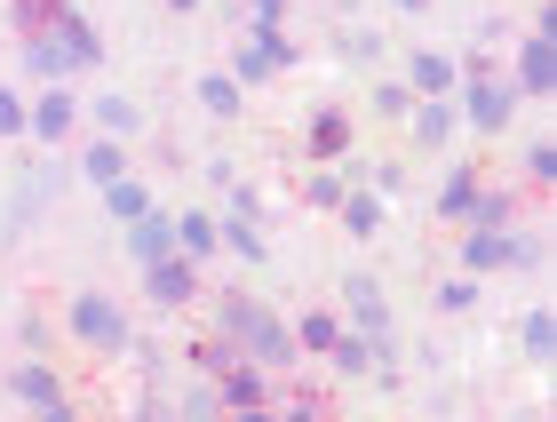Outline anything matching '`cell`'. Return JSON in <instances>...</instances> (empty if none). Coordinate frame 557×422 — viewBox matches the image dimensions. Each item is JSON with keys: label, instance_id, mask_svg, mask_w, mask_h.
<instances>
[{"label": "cell", "instance_id": "cell-1", "mask_svg": "<svg viewBox=\"0 0 557 422\" xmlns=\"http://www.w3.org/2000/svg\"><path fill=\"white\" fill-rule=\"evenodd\" d=\"M215 335H232V351H239V359H256L263 375L295 367V335L278 327V319L256 303V295H223V303H215Z\"/></svg>", "mask_w": 557, "mask_h": 422}, {"label": "cell", "instance_id": "cell-2", "mask_svg": "<svg viewBox=\"0 0 557 422\" xmlns=\"http://www.w3.org/2000/svg\"><path fill=\"white\" fill-rule=\"evenodd\" d=\"M72 335L88 343V351H136L128 319H120L112 295H72Z\"/></svg>", "mask_w": 557, "mask_h": 422}, {"label": "cell", "instance_id": "cell-3", "mask_svg": "<svg viewBox=\"0 0 557 422\" xmlns=\"http://www.w3.org/2000/svg\"><path fill=\"white\" fill-rule=\"evenodd\" d=\"M295 64V40L278 33V24H263V33H247L232 48V80H271V72H287Z\"/></svg>", "mask_w": 557, "mask_h": 422}, {"label": "cell", "instance_id": "cell-4", "mask_svg": "<svg viewBox=\"0 0 557 422\" xmlns=\"http://www.w3.org/2000/svg\"><path fill=\"white\" fill-rule=\"evenodd\" d=\"M510 112H518V88L486 80V64H478V80L462 88V120H470L478 136H494V128H510Z\"/></svg>", "mask_w": 557, "mask_h": 422}, {"label": "cell", "instance_id": "cell-5", "mask_svg": "<svg viewBox=\"0 0 557 422\" xmlns=\"http://www.w3.org/2000/svg\"><path fill=\"white\" fill-rule=\"evenodd\" d=\"M144 295H151L160 311L191 303V295H199V263H191V256H160V263H144Z\"/></svg>", "mask_w": 557, "mask_h": 422}, {"label": "cell", "instance_id": "cell-6", "mask_svg": "<svg viewBox=\"0 0 557 422\" xmlns=\"http://www.w3.org/2000/svg\"><path fill=\"white\" fill-rule=\"evenodd\" d=\"M40 24H48V33H57V40H64L72 72H81V64H104V40H96V24H88L81 9H64V0H57V9H48ZM40 24H33V33H40Z\"/></svg>", "mask_w": 557, "mask_h": 422}, {"label": "cell", "instance_id": "cell-7", "mask_svg": "<svg viewBox=\"0 0 557 422\" xmlns=\"http://www.w3.org/2000/svg\"><path fill=\"white\" fill-rule=\"evenodd\" d=\"M518 96H557V24H542L518 48Z\"/></svg>", "mask_w": 557, "mask_h": 422}, {"label": "cell", "instance_id": "cell-8", "mask_svg": "<svg viewBox=\"0 0 557 422\" xmlns=\"http://www.w3.org/2000/svg\"><path fill=\"white\" fill-rule=\"evenodd\" d=\"M9 399L40 407L48 422H64V383H57V367H48V359H24V367H16V375H9Z\"/></svg>", "mask_w": 557, "mask_h": 422}, {"label": "cell", "instance_id": "cell-9", "mask_svg": "<svg viewBox=\"0 0 557 422\" xmlns=\"http://www.w3.org/2000/svg\"><path fill=\"white\" fill-rule=\"evenodd\" d=\"M72 112H81V104H72L57 80H48V88H40V104H24V128H33L40 144H64V136H72Z\"/></svg>", "mask_w": 557, "mask_h": 422}, {"label": "cell", "instance_id": "cell-10", "mask_svg": "<svg viewBox=\"0 0 557 422\" xmlns=\"http://www.w3.org/2000/svg\"><path fill=\"white\" fill-rule=\"evenodd\" d=\"M128 256H136V263L175 256V215H168V208H144V215L128 223Z\"/></svg>", "mask_w": 557, "mask_h": 422}, {"label": "cell", "instance_id": "cell-11", "mask_svg": "<svg viewBox=\"0 0 557 422\" xmlns=\"http://www.w3.org/2000/svg\"><path fill=\"white\" fill-rule=\"evenodd\" d=\"M16 64L33 72L40 88H48V80H64V72H72V57H64V40L48 33V24H40V33H24V48H16Z\"/></svg>", "mask_w": 557, "mask_h": 422}, {"label": "cell", "instance_id": "cell-12", "mask_svg": "<svg viewBox=\"0 0 557 422\" xmlns=\"http://www.w3.org/2000/svg\"><path fill=\"white\" fill-rule=\"evenodd\" d=\"M343 295H350V319H359V335L391 343V303H383V287H374V280H350Z\"/></svg>", "mask_w": 557, "mask_h": 422}, {"label": "cell", "instance_id": "cell-13", "mask_svg": "<svg viewBox=\"0 0 557 422\" xmlns=\"http://www.w3.org/2000/svg\"><path fill=\"white\" fill-rule=\"evenodd\" d=\"M215 399L223 407H263V367L256 359H232V367H223V383H215Z\"/></svg>", "mask_w": 557, "mask_h": 422}, {"label": "cell", "instance_id": "cell-14", "mask_svg": "<svg viewBox=\"0 0 557 422\" xmlns=\"http://www.w3.org/2000/svg\"><path fill=\"white\" fill-rule=\"evenodd\" d=\"M215 247H239V256H247V263H263V223H256V215H247V208H232V215H223V223H215Z\"/></svg>", "mask_w": 557, "mask_h": 422}, {"label": "cell", "instance_id": "cell-15", "mask_svg": "<svg viewBox=\"0 0 557 422\" xmlns=\"http://www.w3.org/2000/svg\"><path fill=\"white\" fill-rule=\"evenodd\" d=\"M462 263H470V271H502V263H510V232H486V223H470Z\"/></svg>", "mask_w": 557, "mask_h": 422}, {"label": "cell", "instance_id": "cell-16", "mask_svg": "<svg viewBox=\"0 0 557 422\" xmlns=\"http://www.w3.org/2000/svg\"><path fill=\"white\" fill-rule=\"evenodd\" d=\"M96 191H104V215H112V223H136V215L151 208V191H144L136 176H112V184H96Z\"/></svg>", "mask_w": 557, "mask_h": 422}, {"label": "cell", "instance_id": "cell-17", "mask_svg": "<svg viewBox=\"0 0 557 422\" xmlns=\"http://www.w3.org/2000/svg\"><path fill=\"white\" fill-rule=\"evenodd\" d=\"M407 120H414V136H422V152H438V144L454 136V112L438 104V96H422V104H407Z\"/></svg>", "mask_w": 557, "mask_h": 422}, {"label": "cell", "instance_id": "cell-18", "mask_svg": "<svg viewBox=\"0 0 557 422\" xmlns=\"http://www.w3.org/2000/svg\"><path fill=\"white\" fill-rule=\"evenodd\" d=\"M518 343H525V359H534V367H549V359H557V319H549V311H525Z\"/></svg>", "mask_w": 557, "mask_h": 422}, {"label": "cell", "instance_id": "cell-19", "mask_svg": "<svg viewBox=\"0 0 557 422\" xmlns=\"http://www.w3.org/2000/svg\"><path fill=\"white\" fill-rule=\"evenodd\" d=\"M175 256H215V215H175Z\"/></svg>", "mask_w": 557, "mask_h": 422}, {"label": "cell", "instance_id": "cell-20", "mask_svg": "<svg viewBox=\"0 0 557 422\" xmlns=\"http://www.w3.org/2000/svg\"><path fill=\"white\" fill-rule=\"evenodd\" d=\"M407 80H414V96H446V88H454V64H446V57H430V48H414Z\"/></svg>", "mask_w": 557, "mask_h": 422}, {"label": "cell", "instance_id": "cell-21", "mask_svg": "<svg viewBox=\"0 0 557 422\" xmlns=\"http://www.w3.org/2000/svg\"><path fill=\"white\" fill-rule=\"evenodd\" d=\"M335 208H343V232H359V239L383 232V200H374V191H343Z\"/></svg>", "mask_w": 557, "mask_h": 422}, {"label": "cell", "instance_id": "cell-22", "mask_svg": "<svg viewBox=\"0 0 557 422\" xmlns=\"http://www.w3.org/2000/svg\"><path fill=\"white\" fill-rule=\"evenodd\" d=\"M343 144H350V112H319L311 120V160H335Z\"/></svg>", "mask_w": 557, "mask_h": 422}, {"label": "cell", "instance_id": "cell-23", "mask_svg": "<svg viewBox=\"0 0 557 422\" xmlns=\"http://www.w3.org/2000/svg\"><path fill=\"white\" fill-rule=\"evenodd\" d=\"M478 191H486V184H478V167H454L446 191H438V215H470V208H478Z\"/></svg>", "mask_w": 557, "mask_h": 422}, {"label": "cell", "instance_id": "cell-24", "mask_svg": "<svg viewBox=\"0 0 557 422\" xmlns=\"http://www.w3.org/2000/svg\"><path fill=\"white\" fill-rule=\"evenodd\" d=\"M199 104H208L215 120H232L239 112V80H232V72H199Z\"/></svg>", "mask_w": 557, "mask_h": 422}, {"label": "cell", "instance_id": "cell-25", "mask_svg": "<svg viewBox=\"0 0 557 422\" xmlns=\"http://www.w3.org/2000/svg\"><path fill=\"white\" fill-rule=\"evenodd\" d=\"M81 167H88V184H112V176H128V152H120V144H112V136H96Z\"/></svg>", "mask_w": 557, "mask_h": 422}, {"label": "cell", "instance_id": "cell-26", "mask_svg": "<svg viewBox=\"0 0 557 422\" xmlns=\"http://www.w3.org/2000/svg\"><path fill=\"white\" fill-rule=\"evenodd\" d=\"M96 120H104L112 136H136V128H144V112L128 104V96H104V104H96Z\"/></svg>", "mask_w": 557, "mask_h": 422}, {"label": "cell", "instance_id": "cell-27", "mask_svg": "<svg viewBox=\"0 0 557 422\" xmlns=\"http://www.w3.org/2000/svg\"><path fill=\"white\" fill-rule=\"evenodd\" d=\"M232 359H239V351H232V335H215V343H199V351H191V367H199V375H223Z\"/></svg>", "mask_w": 557, "mask_h": 422}, {"label": "cell", "instance_id": "cell-28", "mask_svg": "<svg viewBox=\"0 0 557 422\" xmlns=\"http://www.w3.org/2000/svg\"><path fill=\"white\" fill-rule=\"evenodd\" d=\"M470 223H486V232H502V223H510V200H502V191H478Z\"/></svg>", "mask_w": 557, "mask_h": 422}, {"label": "cell", "instance_id": "cell-29", "mask_svg": "<svg viewBox=\"0 0 557 422\" xmlns=\"http://www.w3.org/2000/svg\"><path fill=\"white\" fill-rule=\"evenodd\" d=\"M343 57H350V64H374V57H383V40L359 24V33H343Z\"/></svg>", "mask_w": 557, "mask_h": 422}, {"label": "cell", "instance_id": "cell-30", "mask_svg": "<svg viewBox=\"0 0 557 422\" xmlns=\"http://www.w3.org/2000/svg\"><path fill=\"white\" fill-rule=\"evenodd\" d=\"M302 200H311V208H335V200H343V176H326V167H319V176L302 184Z\"/></svg>", "mask_w": 557, "mask_h": 422}, {"label": "cell", "instance_id": "cell-31", "mask_svg": "<svg viewBox=\"0 0 557 422\" xmlns=\"http://www.w3.org/2000/svg\"><path fill=\"white\" fill-rule=\"evenodd\" d=\"M525 176H534V184H557V144H534V152H525Z\"/></svg>", "mask_w": 557, "mask_h": 422}, {"label": "cell", "instance_id": "cell-32", "mask_svg": "<svg viewBox=\"0 0 557 422\" xmlns=\"http://www.w3.org/2000/svg\"><path fill=\"white\" fill-rule=\"evenodd\" d=\"M335 335H343L335 319H302V335H295V343H302V351H326V343H335Z\"/></svg>", "mask_w": 557, "mask_h": 422}, {"label": "cell", "instance_id": "cell-33", "mask_svg": "<svg viewBox=\"0 0 557 422\" xmlns=\"http://www.w3.org/2000/svg\"><path fill=\"white\" fill-rule=\"evenodd\" d=\"M0 136H24V96L0 88Z\"/></svg>", "mask_w": 557, "mask_h": 422}, {"label": "cell", "instance_id": "cell-34", "mask_svg": "<svg viewBox=\"0 0 557 422\" xmlns=\"http://www.w3.org/2000/svg\"><path fill=\"white\" fill-rule=\"evenodd\" d=\"M510 263H518V271H542V239L518 232V239H510Z\"/></svg>", "mask_w": 557, "mask_h": 422}, {"label": "cell", "instance_id": "cell-35", "mask_svg": "<svg viewBox=\"0 0 557 422\" xmlns=\"http://www.w3.org/2000/svg\"><path fill=\"white\" fill-rule=\"evenodd\" d=\"M438 303H446V311H470V303H478V280H446Z\"/></svg>", "mask_w": 557, "mask_h": 422}, {"label": "cell", "instance_id": "cell-36", "mask_svg": "<svg viewBox=\"0 0 557 422\" xmlns=\"http://www.w3.org/2000/svg\"><path fill=\"white\" fill-rule=\"evenodd\" d=\"M278 16H287V0H247V24H256V33H263V24H278Z\"/></svg>", "mask_w": 557, "mask_h": 422}, {"label": "cell", "instance_id": "cell-37", "mask_svg": "<svg viewBox=\"0 0 557 422\" xmlns=\"http://www.w3.org/2000/svg\"><path fill=\"white\" fill-rule=\"evenodd\" d=\"M398 9H430V0H398Z\"/></svg>", "mask_w": 557, "mask_h": 422}, {"label": "cell", "instance_id": "cell-38", "mask_svg": "<svg viewBox=\"0 0 557 422\" xmlns=\"http://www.w3.org/2000/svg\"><path fill=\"white\" fill-rule=\"evenodd\" d=\"M168 9H199V0H168Z\"/></svg>", "mask_w": 557, "mask_h": 422}]
</instances>
